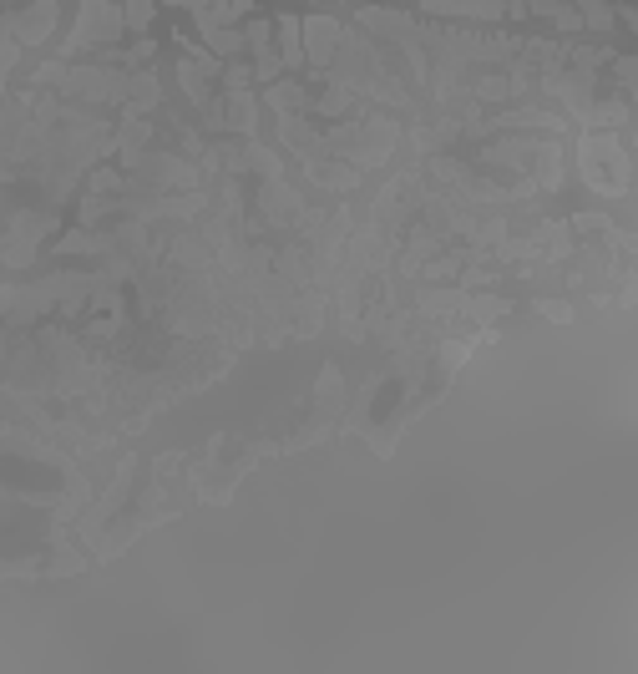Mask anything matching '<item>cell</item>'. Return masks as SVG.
I'll use <instances>...</instances> for the list:
<instances>
[{"mask_svg":"<svg viewBox=\"0 0 638 674\" xmlns=\"http://www.w3.org/2000/svg\"><path fill=\"white\" fill-rule=\"evenodd\" d=\"M127 26L132 31H147L152 26V0H127Z\"/></svg>","mask_w":638,"mask_h":674,"instance_id":"obj_4","label":"cell"},{"mask_svg":"<svg viewBox=\"0 0 638 674\" xmlns=\"http://www.w3.org/2000/svg\"><path fill=\"white\" fill-rule=\"evenodd\" d=\"M122 26H127V16L112 11V0H87L82 21H76V31L66 36L61 51L71 56V51H87V41H112V36H122Z\"/></svg>","mask_w":638,"mask_h":674,"instance_id":"obj_2","label":"cell"},{"mask_svg":"<svg viewBox=\"0 0 638 674\" xmlns=\"http://www.w3.org/2000/svg\"><path fill=\"white\" fill-rule=\"evenodd\" d=\"M304 36H309V56H314V66H330L335 41H340V26L319 16V21H309V26H304Z\"/></svg>","mask_w":638,"mask_h":674,"instance_id":"obj_3","label":"cell"},{"mask_svg":"<svg viewBox=\"0 0 638 674\" xmlns=\"http://www.w3.org/2000/svg\"><path fill=\"white\" fill-rule=\"evenodd\" d=\"M173 6H188V11L198 16V11H208V0H173Z\"/></svg>","mask_w":638,"mask_h":674,"instance_id":"obj_6","label":"cell"},{"mask_svg":"<svg viewBox=\"0 0 638 674\" xmlns=\"http://www.w3.org/2000/svg\"><path fill=\"white\" fill-rule=\"evenodd\" d=\"M497 6L502 0H431L426 11H436V16H497ZM578 6L588 11V26H608V11L598 6V0H578ZM517 11H547L557 21H573L557 0H517Z\"/></svg>","mask_w":638,"mask_h":674,"instance_id":"obj_1","label":"cell"},{"mask_svg":"<svg viewBox=\"0 0 638 674\" xmlns=\"http://www.w3.org/2000/svg\"><path fill=\"white\" fill-rule=\"evenodd\" d=\"M279 36H284V61L294 66L299 61V26L294 21H279Z\"/></svg>","mask_w":638,"mask_h":674,"instance_id":"obj_5","label":"cell"}]
</instances>
